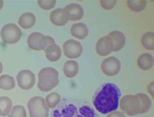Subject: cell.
Returning <instances> with one entry per match:
<instances>
[{"label":"cell","instance_id":"5","mask_svg":"<svg viewBox=\"0 0 154 117\" xmlns=\"http://www.w3.org/2000/svg\"><path fill=\"white\" fill-rule=\"evenodd\" d=\"M27 43L30 49L35 51H41L45 50L48 46L55 44V41L51 37L44 36L38 32H34L28 36Z\"/></svg>","mask_w":154,"mask_h":117},{"label":"cell","instance_id":"22","mask_svg":"<svg viewBox=\"0 0 154 117\" xmlns=\"http://www.w3.org/2000/svg\"><path fill=\"white\" fill-rule=\"evenodd\" d=\"M145 0H128L127 5L129 9L134 12H140L145 9L146 6Z\"/></svg>","mask_w":154,"mask_h":117},{"label":"cell","instance_id":"30","mask_svg":"<svg viewBox=\"0 0 154 117\" xmlns=\"http://www.w3.org/2000/svg\"><path fill=\"white\" fill-rule=\"evenodd\" d=\"M153 85H154V83L153 82H152V83H151L149 85L147 86V92L150 95L151 98H152L153 99L154 98V93H153Z\"/></svg>","mask_w":154,"mask_h":117},{"label":"cell","instance_id":"15","mask_svg":"<svg viewBox=\"0 0 154 117\" xmlns=\"http://www.w3.org/2000/svg\"><path fill=\"white\" fill-rule=\"evenodd\" d=\"M108 36L112 39L114 43L113 52H118L122 49L125 44L126 39L124 34L119 31H113Z\"/></svg>","mask_w":154,"mask_h":117},{"label":"cell","instance_id":"17","mask_svg":"<svg viewBox=\"0 0 154 117\" xmlns=\"http://www.w3.org/2000/svg\"><path fill=\"white\" fill-rule=\"evenodd\" d=\"M47 59L50 62H56L60 59L62 51L60 47L56 44L48 46L45 50Z\"/></svg>","mask_w":154,"mask_h":117},{"label":"cell","instance_id":"32","mask_svg":"<svg viewBox=\"0 0 154 117\" xmlns=\"http://www.w3.org/2000/svg\"><path fill=\"white\" fill-rule=\"evenodd\" d=\"M2 71H3V66H2V64L1 62H0V74L2 73Z\"/></svg>","mask_w":154,"mask_h":117},{"label":"cell","instance_id":"11","mask_svg":"<svg viewBox=\"0 0 154 117\" xmlns=\"http://www.w3.org/2000/svg\"><path fill=\"white\" fill-rule=\"evenodd\" d=\"M114 50L113 40L109 36L102 37L97 42L95 51L100 57H105L110 54Z\"/></svg>","mask_w":154,"mask_h":117},{"label":"cell","instance_id":"23","mask_svg":"<svg viewBox=\"0 0 154 117\" xmlns=\"http://www.w3.org/2000/svg\"><path fill=\"white\" fill-rule=\"evenodd\" d=\"M141 44L143 48L147 51H153L154 49V33L148 31L143 35L141 38Z\"/></svg>","mask_w":154,"mask_h":117},{"label":"cell","instance_id":"20","mask_svg":"<svg viewBox=\"0 0 154 117\" xmlns=\"http://www.w3.org/2000/svg\"><path fill=\"white\" fill-rule=\"evenodd\" d=\"M12 102L8 97H0V116L8 115L12 110Z\"/></svg>","mask_w":154,"mask_h":117},{"label":"cell","instance_id":"27","mask_svg":"<svg viewBox=\"0 0 154 117\" xmlns=\"http://www.w3.org/2000/svg\"><path fill=\"white\" fill-rule=\"evenodd\" d=\"M38 6L43 10H50L56 6V1L55 0H39L37 1Z\"/></svg>","mask_w":154,"mask_h":117},{"label":"cell","instance_id":"1","mask_svg":"<svg viewBox=\"0 0 154 117\" xmlns=\"http://www.w3.org/2000/svg\"><path fill=\"white\" fill-rule=\"evenodd\" d=\"M121 92L113 83L103 84L96 92L93 103L95 108L103 114L115 111L119 108Z\"/></svg>","mask_w":154,"mask_h":117},{"label":"cell","instance_id":"16","mask_svg":"<svg viewBox=\"0 0 154 117\" xmlns=\"http://www.w3.org/2000/svg\"><path fill=\"white\" fill-rule=\"evenodd\" d=\"M153 57L149 53H143L138 57L137 66L141 70L146 71L153 66Z\"/></svg>","mask_w":154,"mask_h":117},{"label":"cell","instance_id":"4","mask_svg":"<svg viewBox=\"0 0 154 117\" xmlns=\"http://www.w3.org/2000/svg\"><path fill=\"white\" fill-rule=\"evenodd\" d=\"M119 108L128 116H135L140 113L142 102L137 95H128L119 99Z\"/></svg>","mask_w":154,"mask_h":117},{"label":"cell","instance_id":"25","mask_svg":"<svg viewBox=\"0 0 154 117\" xmlns=\"http://www.w3.org/2000/svg\"><path fill=\"white\" fill-rule=\"evenodd\" d=\"M138 97L142 102V109H141L140 114H145L149 110L151 106V100L147 95L145 93H137Z\"/></svg>","mask_w":154,"mask_h":117},{"label":"cell","instance_id":"7","mask_svg":"<svg viewBox=\"0 0 154 117\" xmlns=\"http://www.w3.org/2000/svg\"><path fill=\"white\" fill-rule=\"evenodd\" d=\"M0 35L5 44H14L21 39L22 31L15 24H7L2 27Z\"/></svg>","mask_w":154,"mask_h":117},{"label":"cell","instance_id":"28","mask_svg":"<svg viewBox=\"0 0 154 117\" xmlns=\"http://www.w3.org/2000/svg\"><path fill=\"white\" fill-rule=\"evenodd\" d=\"M116 0H101L99 1L101 8L105 10H110L112 9L116 4Z\"/></svg>","mask_w":154,"mask_h":117},{"label":"cell","instance_id":"12","mask_svg":"<svg viewBox=\"0 0 154 117\" xmlns=\"http://www.w3.org/2000/svg\"><path fill=\"white\" fill-rule=\"evenodd\" d=\"M51 24L56 27L65 25L69 21V14L64 8H58L52 11L49 16Z\"/></svg>","mask_w":154,"mask_h":117},{"label":"cell","instance_id":"31","mask_svg":"<svg viewBox=\"0 0 154 117\" xmlns=\"http://www.w3.org/2000/svg\"><path fill=\"white\" fill-rule=\"evenodd\" d=\"M3 6H4V1H2V0H0V10H1L2 8H3Z\"/></svg>","mask_w":154,"mask_h":117},{"label":"cell","instance_id":"8","mask_svg":"<svg viewBox=\"0 0 154 117\" xmlns=\"http://www.w3.org/2000/svg\"><path fill=\"white\" fill-rule=\"evenodd\" d=\"M121 67L120 61L113 56L105 59L101 64V72L107 76H116L120 71Z\"/></svg>","mask_w":154,"mask_h":117},{"label":"cell","instance_id":"24","mask_svg":"<svg viewBox=\"0 0 154 117\" xmlns=\"http://www.w3.org/2000/svg\"><path fill=\"white\" fill-rule=\"evenodd\" d=\"M45 101V103L48 108L49 109H52L55 108L58 104L60 103L61 97L58 93L54 92V93L48 95Z\"/></svg>","mask_w":154,"mask_h":117},{"label":"cell","instance_id":"14","mask_svg":"<svg viewBox=\"0 0 154 117\" xmlns=\"http://www.w3.org/2000/svg\"><path fill=\"white\" fill-rule=\"evenodd\" d=\"M71 35L78 39H85L88 34V29L86 25L82 23L74 24L71 27Z\"/></svg>","mask_w":154,"mask_h":117},{"label":"cell","instance_id":"26","mask_svg":"<svg viewBox=\"0 0 154 117\" xmlns=\"http://www.w3.org/2000/svg\"><path fill=\"white\" fill-rule=\"evenodd\" d=\"M8 117H27L26 109L23 106L16 105L13 106Z\"/></svg>","mask_w":154,"mask_h":117},{"label":"cell","instance_id":"21","mask_svg":"<svg viewBox=\"0 0 154 117\" xmlns=\"http://www.w3.org/2000/svg\"><path fill=\"white\" fill-rule=\"evenodd\" d=\"M15 87V81L12 76L4 74L0 76V89L10 91Z\"/></svg>","mask_w":154,"mask_h":117},{"label":"cell","instance_id":"13","mask_svg":"<svg viewBox=\"0 0 154 117\" xmlns=\"http://www.w3.org/2000/svg\"><path fill=\"white\" fill-rule=\"evenodd\" d=\"M66 11L69 14V21H77L83 18L84 9L80 5L78 4H70L65 7Z\"/></svg>","mask_w":154,"mask_h":117},{"label":"cell","instance_id":"3","mask_svg":"<svg viewBox=\"0 0 154 117\" xmlns=\"http://www.w3.org/2000/svg\"><path fill=\"white\" fill-rule=\"evenodd\" d=\"M38 82L37 87L41 91L49 92L59 83L58 72L53 68L41 69L38 74Z\"/></svg>","mask_w":154,"mask_h":117},{"label":"cell","instance_id":"29","mask_svg":"<svg viewBox=\"0 0 154 117\" xmlns=\"http://www.w3.org/2000/svg\"><path fill=\"white\" fill-rule=\"evenodd\" d=\"M106 117H125V116L121 112L115 110L108 113Z\"/></svg>","mask_w":154,"mask_h":117},{"label":"cell","instance_id":"9","mask_svg":"<svg viewBox=\"0 0 154 117\" xmlns=\"http://www.w3.org/2000/svg\"><path fill=\"white\" fill-rule=\"evenodd\" d=\"M63 51L66 58L75 59L81 56L83 52V48L82 44L79 42L73 39H69L63 44Z\"/></svg>","mask_w":154,"mask_h":117},{"label":"cell","instance_id":"10","mask_svg":"<svg viewBox=\"0 0 154 117\" xmlns=\"http://www.w3.org/2000/svg\"><path fill=\"white\" fill-rule=\"evenodd\" d=\"M17 82L19 88L23 90H29L35 84V75L31 71L24 69L17 74Z\"/></svg>","mask_w":154,"mask_h":117},{"label":"cell","instance_id":"2","mask_svg":"<svg viewBox=\"0 0 154 117\" xmlns=\"http://www.w3.org/2000/svg\"><path fill=\"white\" fill-rule=\"evenodd\" d=\"M93 108L88 106H75L73 104H62L53 111V117H95Z\"/></svg>","mask_w":154,"mask_h":117},{"label":"cell","instance_id":"6","mask_svg":"<svg viewBox=\"0 0 154 117\" xmlns=\"http://www.w3.org/2000/svg\"><path fill=\"white\" fill-rule=\"evenodd\" d=\"M29 117H48L49 108L45 99L39 96H35L29 99L28 103Z\"/></svg>","mask_w":154,"mask_h":117},{"label":"cell","instance_id":"19","mask_svg":"<svg viewBox=\"0 0 154 117\" xmlns=\"http://www.w3.org/2000/svg\"><path fill=\"white\" fill-rule=\"evenodd\" d=\"M79 66L75 61H67L63 66V73L66 78H72L75 77L78 73Z\"/></svg>","mask_w":154,"mask_h":117},{"label":"cell","instance_id":"18","mask_svg":"<svg viewBox=\"0 0 154 117\" xmlns=\"http://www.w3.org/2000/svg\"><path fill=\"white\" fill-rule=\"evenodd\" d=\"M36 23V17L30 12H26L20 16L18 21L19 25L23 29H29Z\"/></svg>","mask_w":154,"mask_h":117}]
</instances>
